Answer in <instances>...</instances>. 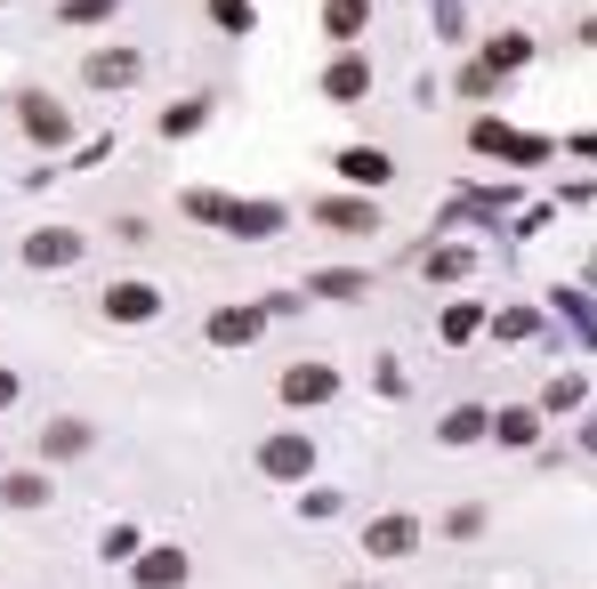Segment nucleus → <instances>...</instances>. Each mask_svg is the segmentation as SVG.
<instances>
[{
    "label": "nucleus",
    "mask_w": 597,
    "mask_h": 589,
    "mask_svg": "<svg viewBox=\"0 0 597 589\" xmlns=\"http://www.w3.org/2000/svg\"><path fill=\"white\" fill-rule=\"evenodd\" d=\"M259 469H266V477H283V484H291V477H307V469H315V453H307V436H266V453H259Z\"/></svg>",
    "instance_id": "1"
},
{
    "label": "nucleus",
    "mask_w": 597,
    "mask_h": 589,
    "mask_svg": "<svg viewBox=\"0 0 597 589\" xmlns=\"http://www.w3.org/2000/svg\"><path fill=\"white\" fill-rule=\"evenodd\" d=\"M363 550H372V557H411V550H420V525H411V517H380L372 533H363Z\"/></svg>",
    "instance_id": "2"
},
{
    "label": "nucleus",
    "mask_w": 597,
    "mask_h": 589,
    "mask_svg": "<svg viewBox=\"0 0 597 589\" xmlns=\"http://www.w3.org/2000/svg\"><path fill=\"white\" fill-rule=\"evenodd\" d=\"M332 388H339V380L323 372V363H291V372H283V404H323Z\"/></svg>",
    "instance_id": "3"
},
{
    "label": "nucleus",
    "mask_w": 597,
    "mask_h": 589,
    "mask_svg": "<svg viewBox=\"0 0 597 589\" xmlns=\"http://www.w3.org/2000/svg\"><path fill=\"white\" fill-rule=\"evenodd\" d=\"M323 89H332V106H356V97L372 89V65H363V57H339V65L323 73Z\"/></svg>",
    "instance_id": "4"
},
{
    "label": "nucleus",
    "mask_w": 597,
    "mask_h": 589,
    "mask_svg": "<svg viewBox=\"0 0 597 589\" xmlns=\"http://www.w3.org/2000/svg\"><path fill=\"white\" fill-rule=\"evenodd\" d=\"M339 170L356 178V187H387V178H396V161H387L380 146H347V154H339Z\"/></svg>",
    "instance_id": "5"
},
{
    "label": "nucleus",
    "mask_w": 597,
    "mask_h": 589,
    "mask_svg": "<svg viewBox=\"0 0 597 589\" xmlns=\"http://www.w3.org/2000/svg\"><path fill=\"white\" fill-rule=\"evenodd\" d=\"M154 308H162L154 283H114V291H106V315H121V323H146Z\"/></svg>",
    "instance_id": "6"
},
{
    "label": "nucleus",
    "mask_w": 597,
    "mask_h": 589,
    "mask_svg": "<svg viewBox=\"0 0 597 589\" xmlns=\"http://www.w3.org/2000/svg\"><path fill=\"white\" fill-rule=\"evenodd\" d=\"M323 227H332V235H372L380 227V211H372V202H323Z\"/></svg>",
    "instance_id": "7"
},
{
    "label": "nucleus",
    "mask_w": 597,
    "mask_h": 589,
    "mask_svg": "<svg viewBox=\"0 0 597 589\" xmlns=\"http://www.w3.org/2000/svg\"><path fill=\"white\" fill-rule=\"evenodd\" d=\"M73 251H81L73 235H33V242H25V259H33V267H65Z\"/></svg>",
    "instance_id": "8"
},
{
    "label": "nucleus",
    "mask_w": 597,
    "mask_h": 589,
    "mask_svg": "<svg viewBox=\"0 0 597 589\" xmlns=\"http://www.w3.org/2000/svg\"><path fill=\"white\" fill-rule=\"evenodd\" d=\"M363 16H372L363 0H332V9H323V25H332V40H356V33H363Z\"/></svg>",
    "instance_id": "9"
},
{
    "label": "nucleus",
    "mask_w": 597,
    "mask_h": 589,
    "mask_svg": "<svg viewBox=\"0 0 597 589\" xmlns=\"http://www.w3.org/2000/svg\"><path fill=\"white\" fill-rule=\"evenodd\" d=\"M0 501H16V509H33V501H49V484H40L33 469H16V477H0Z\"/></svg>",
    "instance_id": "10"
},
{
    "label": "nucleus",
    "mask_w": 597,
    "mask_h": 589,
    "mask_svg": "<svg viewBox=\"0 0 597 589\" xmlns=\"http://www.w3.org/2000/svg\"><path fill=\"white\" fill-rule=\"evenodd\" d=\"M130 73H138V57H121V49H114V57H89V81H97V89H121Z\"/></svg>",
    "instance_id": "11"
},
{
    "label": "nucleus",
    "mask_w": 597,
    "mask_h": 589,
    "mask_svg": "<svg viewBox=\"0 0 597 589\" xmlns=\"http://www.w3.org/2000/svg\"><path fill=\"white\" fill-rule=\"evenodd\" d=\"M25 130L57 146V137H65V113H57V106H40V97H25Z\"/></svg>",
    "instance_id": "12"
},
{
    "label": "nucleus",
    "mask_w": 597,
    "mask_h": 589,
    "mask_svg": "<svg viewBox=\"0 0 597 589\" xmlns=\"http://www.w3.org/2000/svg\"><path fill=\"white\" fill-rule=\"evenodd\" d=\"M251 332H259V315H235V308L211 315V339H218V348H235V339H251Z\"/></svg>",
    "instance_id": "13"
},
{
    "label": "nucleus",
    "mask_w": 597,
    "mask_h": 589,
    "mask_svg": "<svg viewBox=\"0 0 597 589\" xmlns=\"http://www.w3.org/2000/svg\"><path fill=\"white\" fill-rule=\"evenodd\" d=\"M49 453H89V429H81V420H57V429H49Z\"/></svg>",
    "instance_id": "14"
},
{
    "label": "nucleus",
    "mask_w": 597,
    "mask_h": 589,
    "mask_svg": "<svg viewBox=\"0 0 597 589\" xmlns=\"http://www.w3.org/2000/svg\"><path fill=\"white\" fill-rule=\"evenodd\" d=\"M211 16L226 33H251V0H211Z\"/></svg>",
    "instance_id": "15"
},
{
    "label": "nucleus",
    "mask_w": 597,
    "mask_h": 589,
    "mask_svg": "<svg viewBox=\"0 0 597 589\" xmlns=\"http://www.w3.org/2000/svg\"><path fill=\"white\" fill-rule=\"evenodd\" d=\"M178 574H187V557H178V550H170V557H146V589H162V581H178Z\"/></svg>",
    "instance_id": "16"
},
{
    "label": "nucleus",
    "mask_w": 597,
    "mask_h": 589,
    "mask_svg": "<svg viewBox=\"0 0 597 589\" xmlns=\"http://www.w3.org/2000/svg\"><path fill=\"white\" fill-rule=\"evenodd\" d=\"M477 429H485V412H452V420H444V436H452V444H468Z\"/></svg>",
    "instance_id": "17"
},
{
    "label": "nucleus",
    "mask_w": 597,
    "mask_h": 589,
    "mask_svg": "<svg viewBox=\"0 0 597 589\" xmlns=\"http://www.w3.org/2000/svg\"><path fill=\"white\" fill-rule=\"evenodd\" d=\"M501 436L509 444H533V412H501Z\"/></svg>",
    "instance_id": "18"
},
{
    "label": "nucleus",
    "mask_w": 597,
    "mask_h": 589,
    "mask_svg": "<svg viewBox=\"0 0 597 589\" xmlns=\"http://www.w3.org/2000/svg\"><path fill=\"white\" fill-rule=\"evenodd\" d=\"M106 9H114V0H73L65 16H106Z\"/></svg>",
    "instance_id": "19"
},
{
    "label": "nucleus",
    "mask_w": 597,
    "mask_h": 589,
    "mask_svg": "<svg viewBox=\"0 0 597 589\" xmlns=\"http://www.w3.org/2000/svg\"><path fill=\"white\" fill-rule=\"evenodd\" d=\"M9 396H16V380H9V372H0V404H9Z\"/></svg>",
    "instance_id": "20"
},
{
    "label": "nucleus",
    "mask_w": 597,
    "mask_h": 589,
    "mask_svg": "<svg viewBox=\"0 0 597 589\" xmlns=\"http://www.w3.org/2000/svg\"><path fill=\"white\" fill-rule=\"evenodd\" d=\"M589 444H597V429H589Z\"/></svg>",
    "instance_id": "21"
}]
</instances>
